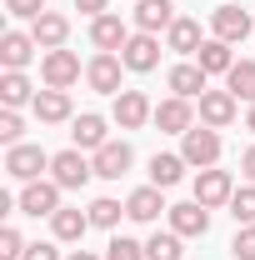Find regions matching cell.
I'll return each mask as SVG.
<instances>
[{"label":"cell","instance_id":"12","mask_svg":"<svg viewBox=\"0 0 255 260\" xmlns=\"http://www.w3.org/2000/svg\"><path fill=\"white\" fill-rule=\"evenodd\" d=\"M150 120H155L165 135H185V130H195V110H190V100L170 95V100H160V105H155Z\"/></svg>","mask_w":255,"mask_h":260},{"label":"cell","instance_id":"40","mask_svg":"<svg viewBox=\"0 0 255 260\" xmlns=\"http://www.w3.org/2000/svg\"><path fill=\"white\" fill-rule=\"evenodd\" d=\"M65 260H100V255H90V250H70Z\"/></svg>","mask_w":255,"mask_h":260},{"label":"cell","instance_id":"8","mask_svg":"<svg viewBox=\"0 0 255 260\" xmlns=\"http://www.w3.org/2000/svg\"><path fill=\"white\" fill-rule=\"evenodd\" d=\"M15 200H20V215H35L40 220V215H55L60 210V185L55 180H25V190L15 195Z\"/></svg>","mask_w":255,"mask_h":260},{"label":"cell","instance_id":"11","mask_svg":"<svg viewBox=\"0 0 255 260\" xmlns=\"http://www.w3.org/2000/svg\"><path fill=\"white\" fill-rule=\"evenodd\" d=\"M165 215H170V230H175V235H185V240H195V235H205V230H210V210H205L200 200L170 205Z\"/></svg>","mask_w":255,"mask_h":260},{"label":"cell","instance_id":"9","mask_svg":"<svg viewBox=\"0 0 255 260\" xmlns=\"http://www.w3.org/2000/svg\"><path fill=\"white\" fill-rule=\"evenodd\" d=\"M120 60H125V70H135V75L155 70V65H160V35L135 30V35L125 40V50H120Z\"/></svg>","mask_w":255,"mask_h":260},{"label":"cell","instance_id":"39","mask_svg":"<svg viewBox=\"0 0 255 260\" xmlns=\"http://www.w3.org/2000/svg\"><path fill=\"white\" fill-rule=\"evenodd\" d=\"M240 175H245V185H255V145L240 155Z\"/></svg>","mask_w":255,"mask_h":260},{"label":"cell","instance_id":"16","mask_svg":"<svg viewBox=\"0 0 255 260\" xmlns=\"http://www.w3.org/2000/svg\"><path fill=\"white\" fill-rule=\"evenodd\" d=\"M130 160H135V150H130L125 140H105V145L95 150V175L100 180H120V175L130 170Z\"/></svg>","mask_w":255,"mask_h":260},{"label":"cell","instance_id":"41","mask_svg":"<svg viewBox=\"0 0 255 260\" xmlns=\"http://www.w3.org/2000/svg\"><path fill=\"white\" fill-rule=\"evenodd\" d=\"M245 125H250V130H255V105H250V110H245Z\"/></svg>","mask_w":255,"mask_h":260},{"label":"cell","instance_id":"19","mask_svg":"<svg viewBox=\"0 0 255 260\" xmlns=\"http://www.w3.org/2000/svg\"><path fill=\"white\" fill-rule=\"evenodd\" d=\"M30 35L40 50H60L65 40H70V20H65L60 10H45L40 20H30Z\"/></svg>","mask_w":255,"mask_h":260},{"label":"cell","instance_id":"6","mask_svg":"<svg viewBox=\"0 0 255 260\" xmlns=\"http://www.w3.org/2000/svg\"><path fill=\"white\" fill-rule=\"evenodd\" d=\"M90 175H95V160H85L80 150H60V155L50 160V180H55L60 190H80Z\"/></svg>","mask_w":255,"mask_h":260},{"label":"cell","instance_id":"26","mask_svg":"<svg viewBox=\"0 0 255 260\" xmlns=\"http://www.w3.org/2000/svg\"><path fill=\"white\" fill-rule=\"evenodd\" d=\"M185 155H150V185H160V190H170V185H180L185 180Z\"/></svg>","mask_w":255,"mask_h":260},{"label":"cell","instance_id":"24","mask_svg":"<svg viewBox=\"0 0 255 260\" xmlns=\"http://www.w3.org/2000/svg\"><path fill=\"white\" fill-rule=\"evenodd\" d=\"M195 65H200L205 75H230L235 55H230V45H225V40H215V35H210V40H205V45L195 50Z\"/></svg>","mask_w":255,"mask_h":260},{"label":"cell","instance_id":"35","mask_svg":"<svg viewBox=\"0 0 255 260\" xmlns=\"http://www.w3.org/2000/svg\"><path fill=\"white\" fill-rule=\"evenodd\" d=\"M20 255H25V240H20V230L5 225V230H0V260H20Z\"/></svg>","mask_w":255,"mask_h":260},{"label":"cell","instance_id":"22","mask_svg":"<svg viewBox=\"0 0 255 260\" xmlns=\"http://www.w3.org/2000/svg\"><path fill=\"white\" fill-rule=\"evenodd\" d=\"M165 45L175 50V55H195L200 45H205V35H200V20H190V15H180L170 30H165Z\"/></svg>","mask_w":255,"mask_h":260},{"label":"cell","instance_id":"20","mask_svg":"<svg viewBox=\"0 0 255 260\" xmlns=\"http://www.w3.org/2000/svg\"><path fill=\"white\" fill-rule=\"evenodd\" d=\"M235 105H240V100L230 95V90H205V95H200V120L210 130H225L235 120Z\"/></svg>","mask_w":255,"mask_h":260},{"label":"cell","instance_id":"38","mask_svg":"<svg viewBox=\"0 0 255 260\" xmlns=\"http://www.w3.org/2000/svg\"><path fill=\"white\" fill-rule=\"evenodd\" d=\"M105 5H110V0H75V10H80V15H90V20L105 15Z\"/></svg>","mask_w":255,"mask_h":260},{"label":"cell","instance_id":"28","mask_svg":"<svg viewBox=\"0 0 255 260\" xmlns=\"http://www.w3.org/2000/svg\"><path fill=\"white\" fill-rule=\"evenodd\" d=\"M225 90H230L235 100H245V105H255V60H235V65H230Z\"/></svg>","mask_w":255,"mask_h":260},{"label":"cell","instance_id":"17","mask_svg":"<svg viewBox=\"0 0 255 260\" xmlns=\"http://www.w3.org/2000/svg\"><path fill=\"white\" fill-rule=\"evenodd\" d=\"M35 50H40V45H35V35H25V30H5L0 35V65H5V70H25Z\"/></svg>","mask_w":255,"mask_h":260},{"label":"cell","instance_id":"32","mask_svg":"<svg viewBox=\"0 0 255 260\" xmlns=\"http://www.w3.org/2000/svg\"><path fill=\"white\" fill-rule=\"evenodd\" d=\"M105 260H145V245H140V240H130V235H110Z\"/></svg>","mask_w":255,"mask_h":260},{"label":"cell","instance_id":"29","mask_svg":"<svg viewBox=\"0 0 255 260\" xmlns=\"http://www.w3.org/2000/svg\"><path fill=\"white\" fill-rule=\"evenodd\" d=\"M180 240H185V235H175V230H165V235L155 230V235L145 240V260H180V255H185Z\"/></svg>","mask_w":255,"mask_h":260},{"label":"cell","instance_id":"23","mask_svg":"<svg viewBox=\"0 0 255 260\" xmlns=\"http://www.w3.org/2000/svg\"><path fill=\"white\" fill-rule=\"evenodd\" d=\"M40 90H30V80H25V70H5L0 75V100H5V110H20V105H35Z\"/></svg>","mask_w":255,"mask_h":260},{"label":"cell","instance_id":"14","mask_svg":"<svg viewBox=\"0 0 255 260\" xmlns=\"http://www.w3.org/2000/svg\"><path fill=\"white\" fill-rule=\"evenodd\" d=\"M175 20H180V15H175L170 0H135V30L160 35V30H170Z\"/></svg>","mask_w":255,"mask_h":260},{"label":"cell","instance_id":"7","mask_svg":"<svg viewBox=\"0 0 255 260\" xmlns=\"http://www.w3.org/2000/svg\"><path fill=\"white\" fill-rule=\"evenodd\" d=\"M120 70H125V60H120V55L95 50V60L85 65V85H90V90H100V95H120Z\"/></svg>","mask_w":255,"mask_h":260},{"label":"cell","instance_id":"18","mask_svg":"<svg viewBox=\"0 0 255 260\" xmlns=\"http://www.w3.org/2000/svg\"><path fill=\"white\" fill-rule=\"evenodd\" d=\"M160 210H170V205L160 200V185H140V190H130V200H125V215L140 220V225H155Z\"/></svg>","mask_w":255,"mask_h":260},{"label":"cell","instance_id":"36","mask_svg":"<svg viewBox=\"0 0 255 260\" xmlns=\"http://www.w3.org/2000/svg\"><path fill=\"white\" fill-rule=\"evenodd\" d=\"M5 10H10L15 20H40V15H45V0H5Z\"/></svg>","mask_w":255,"mask_h":260},{"label":"cell","instance_id":"30","mask_svg":"<svg viewBox=\"0 0 255 260\" xmlns=\"http://www.w3.org/2000/svg\"><path fill=\"white\" fill-rule=\"evenodd\" d=\"M120 215H125V205H120V200H110V195L90 200V225H100V230H115V225H120Z\"/></svg>","mask_w":255,"mask_h":260},{"label":"cell","instance_id":"33","mask_svg":"<svg viewBox=\"0 0 255 260\" xmlns=\"http://www.w3.org/2000/svg\"><path fill=\"white\" fill-rule=\"evenodd\" d=\"M230 255H235V260H255V225H240V230H235Z\"/></svg>","mask_w":255,"mask_h":260},{"label":"cell","instance_id":"15","mask_svg":"<svg viewBox=\"0 0 255 260\" xmlns=\"http://www.w3.org/2000/svg\"><path fill=\"white\" fill-rule=\"evenodd\" d=\"M125 40H130V30H125V20H120V15H110V10H105V15L90 20V45H95V50H110V55H115V50H125Z\"/></svg>","mask_w":255,"mask_h":260},{"label":"cell","instance_id":"10","mask_svg":"<svg viewBox=\"0 0 255 260\" xmlns=\"http://www.w3.org/2000/svg\"><path fill=\"white\" fill-rule=\"evenodd\" d=\"M165 85H170V90H175L180 100H200L205 90H210V75H205V70H200L195 60H180V65H170Z\"/></svg>","mask_w":255,"mask_h":260},{"label":"cell","instance_id":"13","mask_svg":"<svg viewBox=\"0 0 255 260\" xmlns=\"http://www.w3.org/2000/svg\"><path fill=\"white\" fill-rule=\"evenodd\" d=\"M150 115H155V105L145 100V90H120L115 95V125L120 130H140Z\"/></svg>","mask_w":255,"mask_h":260},{"label":"cell","instance_id":"25","mask_svg":"<svg viewBox=\"0 0 255 260\" xmlns=\"http://www.w3.org/2000/svg\"><path fill=\"white\" fill-rule=\"evenodd\" d=\"M75 150H100L105 140H110V130H105V115H75Z\"/></svg>","mask_w":255,"mask_h":260},{"label":"cell","instance_id":"21","mask_svg":"<svg viewBox=\"0 0 255 260\" xmlns=\"http://www.w3.org/2000/svg\"><path fill=\"white\" fill-rule=\"evenodd\" d=\"M30 110H35L40 125H60V120H70V90H50V85H45V90L35 95Z\"/></svg>","mask_w":255,"mask_h":260},{"label":"cell","instance_id":"31","mask_svg":"<svg viewBox=\"0 0 255 260\" xmlns=\"http://www.w3.org/2000/svg\"><path fill=\"white\" fill-rule=\"evenodd\" d=\"M230 215H235V225H255V185H240L230 195Z\"/></svg>","mask_w":255,"mask_h":260},{"label":"cell","instance_id":"37","mask_svg":"<svg viewBox=\"0 0 255 260\" xmlns=\"http://www.w3.org/2000/svg\"><path fill=\"white\" fill-rule=\"evenodd\" d=\"M20 260H60V250H55V245H40V240H35V245H25V255Z\"/></svg>","mask_w":255,"mask_h":260},{"label":"cell","instance_id":"1","mask_svg":"<svg viewBox=\"0 0 255 260\" xmlns=\"http://www.w3.org/2000/svg\"><path fill=\"white\" fill-rule=\"evenodd\" d=\"M180 155H185V165L190 170H210V165H220V135L210 125H195L180 135Z\"/></svg>","mask_w":255,"mask_h":260},{"label":"cell","instance_id":"3","mask_svg":"<svg viewBox=\"0 0 255 260\" xmlns=\"http://www.w3.org/2000/svg\"><path fill=\"white\" fill-rule=\"evenodd\" d=\"M40 75H45V85H50V90H70V85H75V80H80V55H75V50H45V55H40Z\"/></svg>","mask_w":255,"mask_h":260},{"label":"cell","instance_id":"5","mask_svg":"<svg viewBox=\"0 0 255 260\" xmlns=\"http://www.w3.org/2000/svg\"><path fill=\"white\" fill-rule=\"evenodd\" d=\"M55 155H45L40 145H10L5 150V175L10 180H40V170H50Z\"/></svg>","mask_w":255,"mask_h":260},{"label":"cell","instance_id":"2","mask_svg":"<svg viewBox=\"0 0 255 260\" xmlns=\"http://www.w3.org/2000/svg\"><path fill=\"white\" fill-rule=\"evenodd\" d=\"M210 30H215V40H225V45H240V40L255 30V20H250V10H245V5L225 0V5L210 10Z\"/></svg>","mask_w":255,"mask_h":260},{"label":"cell","instance_id":"4","mask_svg":"<svg viewBox=\"0 0 255 260\" xmlns=\"http://www.w3.org/2000/svg\"><path fill=\"white\" fill-rule=\"evenodd\" d=\"M230 195H235V180H230V170L210 165V170H200V175H195V200H200L205 210H220V205H230Z\"/></svg>","mask_w":255,"mask_h":260},{"label":"cell","instance_id":"34","mask_svg":"<svg viewBox=\"0 0 255 260\" xmlns=\"http://www.w3.org/2000/svg\"><path fill=\"white\" fill-rule=\"evenodd\" d=\"M20 130H25L20 110H5V115H0V140H5V150H10V145H20Z\"/></svg>","mask_w":255,"mask_h":260},{"label":"cell","instance_id":"27","mask_svg":"<svg viewBox=\"0 0 255 260\" xmlns=\"http://www.w3.org/2000/svg\"><path fill=\"white\" fill-rule=\"evenodd\" d=\"M50 225H55V240H85V230H90V210H55L50 215Z\"/></svg>","mask_w":255,"mask_h":260}]
</instances>
